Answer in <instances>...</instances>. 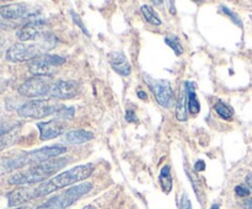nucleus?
I'll list each match as a JSON object with an SVG mask.
<instances>
[{
    "label": "nucleus",
    "instance_id": "nucleus-13",
    "mask_svg": "<svg viewBox=\"0 0 252 209\" xmlns=\"http://www.w3.org/2000/svg\"><path fill=\"white\" fill-rule=\"evenodd\" d=\"M0 16L6 20H17L30 16L29 6L24 4H9L0 6Z\"/></svg>",
    "mask_w": 252,
    "mask_h": 209
},
{
    "label": "nucleus",
    "instance_id": "nucleus-24",
    "mask_svg": "<svg viewBox=\"0 0 252 209\" xmlns=\"http://www.w3.org/2000/svg\"><path fill=\"white\" fill-rule=\"evenodd\" d=\"M70 15H71V17H73L74 22H75V24L79 26V29H80L81 31H83L84 33L86 34V36L90 37V32L88 31V29H86V27H85V25H84V22L81 21L80 16H79V15L76 14V12H74V11H70Z\"/></svg>",
    "mask_w": 252,
    "mask_h": 209
},
{
    "label": "nucleus",
    "instance_id": "nucleus-19",
    "mask_svg": "<svg viewBox=\"0 0 252 209\" xmlns=\"http://www.w3.org/2000/svg\"><path fill=\"white\" fill-rule=\"evenodd\" d=\"M165 43L176 53V56H181L185 52L184 46H182L181 41H180V38L176 34H166L165 36Z\"/></svg>",
    "mask_w": 252,
    "mask_h": 209
},
{
    "label": "nucleus",
    "instance_id": "nucleus-4",
    "mask_svg": "<svg viewBox=\"0 0 252 209\" xmlns=\"http://www.w3.org/2000/svg\"><path fill=\"white\" fill-rule=\"evenodd\" d=\"M56 36L47 33L43 38L34 43H16L6 51V59L12 63L31 61L33 59L46 56L57 46Z\"/></svg>",
    "mask_w": 252,
    "mask_h": 209
},
{
    "label": "nucleus",
    "instance_id": "nucleus-8",
    "mask_svg": "<svg viewBox=\"0 0 252 209\" xmlns=\"http://www.w3.org/2000/svg\"><path fill=\"white\" fill-rule=\"evenodd\" d=\"M144 80L147 83L148 88L154 95L155 100L161 107L170 108L174 105L175 92L172 90V86L170 81L164 79H154L148 74H144Z\"/></svg>",
    "mask_w": 252,
    "mask_h": 209
},
{
    "label": "nucleus",
    "instance_id": "nucleus-3",
    "mask_svg": "<svg viewBox=\"0 0 252 209\" xmlns=\"http://www.w3.org/2000/svg\"><path fill=\"white\" fill-rule=\"evenodd\" d=\"M66 164H68L66 157L48 160V161H44L42 164L34 165L31 169L26 170V171L17 172V174L12 175L7 179V182L10 184H15V186H25V184L31 186V184L42 183V182H46V179L51 177L52 175L63 169Z\"/></svg>",
    "mask_w": 252,
    "mask_h": 209
},
{
    "label": "nucleus",
    "instance_id": "nucleus-21",
    "mask_svg": "<svg viewBox=\"0 0 252 209\" xmlns=\"http://www.w3.org/2000/svg\"><path fill=\"white\" fill-rule=\"evenodd\" d=\"M16 137H17V128L15 127L14 129H11L10 132H7L6 134L2 135V137L0 138V150L6 149V148H9L10 145L14 144L15 140H16Z\"/></svg>",
    "mask_w": 252,
    "mask_h": 209
},
{
    "label": "nucleus",
    "instance_id": "nucleus-22",
    "mask_svg": "<svg viewBox=\"0 0 252 209\" xmlns=\"http://www.w3.org/2000/svg\"><path fill=\"white\" fill-rule=\"evenodd\" d=\"M74 115H75V108H74V107H66V106L62 105L56 116L58 117V119L68 120V119H73Z\"/></svg>",
    "mask_w": 252,
    "mask_h": 209
},
{
    "label": "nucleus",
    "instance_id": "nucleus-16",
    "mask_svg": "<svg viewBox=\"0 0 252 209\" xmlns=\"http://www.w3.org/2000/svg\"><path fill=\"white\" fill-rule=\"evenodd\" d=\"M187 107H189V105H187V92L184 89L180 93L179 100L176 101V110H175V116L181 122L187 120Z\"/></svg>",
    "mask_w": 252,
    "mask_h": 209
},
{
    "label": "nucleus",
    "instance_id": "nucleus-11",
    "mask_svg": "<svg viewBox=\"0 0 252 209\" xmlns=\"http://www.w3.org/2000/svg\"><path fill=\"white\" fill-rule=\"evenodd\" d=\"M41 140H51L64 134L68 124L61 119H52L48 122H39L37 124Z\"/></svg>",
    "mask_w": 252,
    "mask_h": 209
},
{
    "label": "nucleus",
    "instance_id": "nucleus-2",
    "mask_svg": "<svg viewBox=\"0 0 252 209\" xmlns=\"http://www.w3.org/2000/svg\"><path fill=\"white\" fill-rule=\"evenodd\" d=\"M66 148L58 144L41 148V149L33 150V151L21 152V154L14 155V156L5 157V159L0 160V174L14 171V170L21 169V167L27 166V165L42 164V162L48 161L53 157L64 154Z\"/></svg>",
    "mask_w": 252,
    "mask_h": 209
},
{
    "label": "nucleus",
    "instance_id": "nucleus-36",
    "mask_svg": "<svg viewBox=\"0 0 252 209\" xmlns=\"http://www.w3.org/2000/svg\"><path fill=\"white\" fill-rule=\"evenodd\" d=\"M15 209H27L26 207H19V208H15Z\"/></svg>",
    "mask_w": 252,
    "mask_h": 209
},
{
    "label": "nucleus",
    "instance_id": "nucleus-15",
    "mask_svg": "<svg viewBox=\"0 0 252 209\" xmlns=\"http://www.w3.org/2000/svg\"><path fill=\"white\" fill-rule=\"evenodd\" d=\"M185 90L187 92V105H189V111L192 115H198L199 111H201V105H199L198 97H197V93L194 91V85L189 81H186L184 84Z\"/></svg>",
    "mask_w": 252,
    "mask_h": 209
},
{
    "label": "nucleus",
    "instance_id": "nucleus-20",
    "mask_svg": "<svg viewBox=\"0 0 252 209\" xmlns=\"http://www.w3.org/2000/svg\"><path fill=\"white\" fill-rule=\"evenodd\" d=\"M214 108H216L219 117H221L223 119H231V118H233L234 116L233 107H230V106L226 105V103L221 102V101H218V102L214 105Z\"/></svg>",
    "mask_w": 252,
    "mask_h": 209
},
{
    "label": "nucleus",
    "instance_id": "nucleus-26",
    "mask_svg": "<svg viewBox=\"0 0 252 209\" xmlns=\"http://www.w3.org/2000/svg\"><path fill=\"white\" fill-rule=\"evenodd\" d=\"M15 127H16L15 124H9V123H0V138H1L2 135L6 134L7 132H10L11 129H14Z\"/></svg>",
    "mask_w": 252,
    "mask_h": 209
},
{
    "label": "nucleus",
    "instance_id": "nucleus-33",
    "mask_svg": "<svg viewBox=\"0 0 252 209\" xmlns=\"http://www.w3.org/2000/svg\"><path fill=\"white\" fill-rule=\"evenodd\" d=\"M138 97L142 98V100H147V95H145L144 91H139V92H138Z\"/></svg>",
    "mask_w": 252,
    "mask_h": 209
},
{
    "label": "nucleus",
    "instance_id": "nucleus-12",
    "mask_svg": "<svg viewBox=\"0 0 252 209\" xmlns=\"http://www.w3.org/2000/svg\"><path fill=\"white\" fill-rule=\"evenodd\" d=\"M108 61L113 70L120 74L121 76H128L132 73V66L128 61L127 57L122 52H111L108 54Z\"/></svg>",
    "mask_w": 252,
    "mask_h": 209
},
{
    "label": "nucleus",
    "instance_id": "nucleus-18",
    "mask_svg": "<svg viewBox=\"0 0 252 209\" xmlns=\"http://www.w3.org/2000/svg\"><path fill=\"white\" fill-rule=\"evenodd\" d=\"M140 11H142L143 16L147 20V22L154 25V26L161 25V20L159 19V16H158L157 12L154 11V9H153L152 6H149V5H143V6L140 7Z\"/></svg>",
    "mask_w": 252,
    "mask_h": 209
},
{
    "label": "nucleus",
    "instance_id": "nucleus-10",
    "mask_svg": "<svg viewBox=\"0 0 252 209\" xmlns=\"http://www.w3.org/2000/svg\"><path fill=\"white\" fill-rule=\"evenodd\" d=\"M80 92V84L75 80H58L54 81L52 86L51 97L59 100H70L76 97Z\"/></svg>",
    "mask_w": 252,
    "mask_h": 209
},
{
    "label": "nucleus",
    "instance_id": "nucleus-23",
    "mask_svg": "<svg viewBox=\"0 0 252 209\" xmlns=\"http://www.w3.org/2000/svg\"><path fill=\"white\" fill-rule=\"evenodd\" d=\"M220 10H221V11L224 12V14L226 15V16L230 17V19L233 20V21L235 22L236 25H239V26H240V27L243 26V22H241L240 17H239V16H238V14H235V12H234L233 10L229 9V7H228V6H225V5H221V6H220Z\"/></svg>",
    "mask_w": 252,
    "mask_h": 209
},
{
    "label": "nucleus",
    "instance_id": "nucleus-17",
    "mask_svg": "<svg viewBox=\"0 0 252 209\" xmlns=\"http://www.w3.org/2000/svg\"><path fill=\"white\" fill-rule=\"evenodd\" d=\"M159 182L160 184H161V188L165 193H169L172 189V176L169 165H165L161 169V171H160Z\"/></svg>",
    "mask_w": 252,
    "mask_h": 209
},
{
    "label": "nucleus",
    "instance_id": "nucleus-7",
    "mask_svg": "<svg viewBox=\"0 0 252 209\" xmlns=\"http://www.w3.org/2000/svg\"><path fill=\"white\" fill-rule=\"evenodd\" d=\"M65 61V57L58 56V54H46V56H42L30 61L29 71L33 76L51 78L54 71H56V69L63 65Z\"/></svg>",
    "mask_w": 252,
    "mask_h": 209
},
{
    "label": "nucleus",
    "instance_id": "nucleus-30",
    "mask_svg": "<svg viewBox=\"0 0 252 209\" xmlns=\"http://www.w3.org/2000/svg\"><path fill=\"white\" fill-rule=\"evenodd\" d=\"M241 206L244 207V209H252V198H246L241 202Z\"/></svg>",
    "mask_w": 252,
    "mask_h": 209
},
{
    "label": "nucleus",
    "instance_id": "nucleus-14",
    "mask_svg": "<svg viewBox=\"0 0 252 209\" xmlns=\"http://www.w3.org/2000/svg\"><path fill=\"white\" fill-rule=\"evenodd\" d=\"M94 133L88 132V130L84 129H75L70 130V132H66L64 135V139L69 144H83V143L90 142L94 139Z\"/></svg>",
    "mask_w": 252,
    "mask_h": 209
},
{
    "label": "nucleus",
    "instance_id": "nucleus-28",
    "mask_svg": "<svg viewBox=\"0 0 252 209\" xmlns=\"http://www.w3.org/2000/svg\"><path fill=\"white\" fill-rule=\"evenodd\" d=\"M126 119L128 120V122H137V117H135V113L133 110H128L127 112H126Z\"/></svg>",
    "mask_w": 252,
    "mask_h": 209
},
{
    "label": "nucleus",
    "instance_id": "nucleus-31",
    "mask_svg": "<svg viewBox=\"0 0 252 209\" xmlns=\"http://www.w3.org/2000/svg\"><path fill=\"white\" fill-rule=\"evenodd\" d=\"M246 183L249 184V187L252 189V172L251 174H249L248 176H246Z\"/></svg>",
    "mask_w": 252,
    "mask_h": 209
},
{
    "label": "nucleus",
    "instance_id": "nucleus-1",
    "mask_svg": "<svg viewBox=\"0 0 252 209\" xmlns=\"http://www.w3.org/2000/svg\"><path fill=\"white\" fill-rule=\"evenodd\" d=\"M95 170V166L93 164L79 165V166L71 167L68 171H64L62 174H58L57 176L52 177L48 181L42 182L38 186H31V197L32 199L39 198V197L47 196L57 189H62L64 187H68L70 184L78 183V182L84 181L91 176V174Z\"/></svg>",
    "mask_w": 252,
    "mask_h": 209
},
{
    "label": "nucleus",
    "instance_id": "nucleus-27",
    "mask_svg": "<svg viewBox=\"0 0 252 209\" xmlns=\"http://www.w3.org/2000/svg\"><path fill=\"white\" fill-rule=\"evenodd\" d=\"M180 209H192L191 201H189V196H187L186 193H185L184 196H182L181 203H180Z\"/></svg>",
    "mask_w": 252,
    "mask_h": 209
},
{
    "label": "nucleus",
    "instance_id": "nucleus-9",
    "mask_svg": "<svg viewBox=\"0 0 252 209\" xmlns=\"http://www.w3.org/2000/svg\"><path fill=\"white\" fill-rule=\"evenodd\" d=\"M53 79L46 76H32L27 79L19 88V93L25 97H42V96H51Z\"/></svg>",
    "mask_w": 252,
    "mask_h": 209
},
{
    "label": "nucleus",
    "instance_id": "nucleus-34",
    "mask_svg": "<svg viewBox=\"0 0 252 209\" xmlns=\"http://www.w3.org/2000/svg\"><path fill=\"white\" fill-rule=\"evenodd\" d=\"M212 209H219V206H218V204H217V206H216V204H214V206L212 207Z\"/></svg>",
    "mask_w": 252,
    "mask_h": 209
},
{
    "label": "nucleus",
    "instance_id": "nucleus-35",
    "mask_svg": "<svg viewBox=\"0 0 252 209\" xmlns=\"http://www.w3.org/2000/svg\"><path fill=\"white\" fill-rule=\"evenodd\" d=\"M83 209H94V208L91 206H88V207H85V208H83Z\"/></svg>",
    "mask_w": 252,
    "mask_h": 209
},
{
    "label": "nucleus",
    "instance_id": "nucleus-6",
    "mask_svg": "<svg viewBox=\"0 0 252 209\" xmlns=\"http://www.w3.org/2000/svg\"><path fill=\"white\" fill-rule=\"evenodd\" d=\"M62 105L54 102L52 100H36L29 101L19 107L17 113L24 118H32V119H41L47 116H56Z\"/></svg>",
    "mask_w": 252,
    "mask_h": 209
},
{
    "label": "nucleus",
    "instance_id": "nucleus-25",
    "mask_svg": "<svg viewBox=\"0 0 252 209\" xmlns=\"http://www.w3.org/2000/svg\"><path fill=\"white\" fill-rule=\"evenodd\" d=\"M235 193L240 197H246L250 194V189L245 184H239V186L235 187Z\"/></svg>",
    "mask_w": 252,
    "mask_h": 209
},
{
    "label": "nucleus",
    "instance_id": "nucleus-5",
    "mask_svg": "<svg viewBox=\"0 0 252 209\" xmlns=\"http://www.w3.org/2000/svg\"><path fill=\"white\" fill-rule=\"evenodd\" d=\"M91 189H93V183L91 182L79 183L76 186L65 189V191L57 194V196L52 197L48 201L44 202L43 204L37 207L36 209H66L68 207L73 206L75 202H78L81 197L89 193Z\"/></svg>",
    "mask_w": 252,
    "mask_h": 209
},
{
    "label": "nucleus",
    "instance_id": "nucleus-32",
    "mask_svg": "<svg viewBox=\"0 0 252 209\" xmlns=\"http://www.w3.org/2000/svg\"><path fill=\"white\" fill-rule=\"evenodd\" d=\"M5 88H6V83L4 80H0V93L5 90Z\"/></svg>",
    "mask_w": 252,
    "mask_h": 209
},
{
    "label": "nucleus",
    "instance_id": "nucleus-37",
    "mask_svg": "<svg viewBox=\"0 0 252 209\" xmlns=\"http://www.w3.org/2000/svg\"><path fill=\"white\" fill-rule=\"evenodd\" d=\"M1 44H2V41H1V39H0V47H1Z\"/></svg>",
    "mask_w": 252,
    "mask_h": 209
},
{
    "label": "nucleus",
    "instance_id": "nucleus-29",
    "mask_svg": "<svg viewBox=\"0 0 252 209\" xmlns=\"http://www.w3.org/2000/svg\"><path fill=\"white\" fill-rule=\"evenodd\" d=\"M206 169V164H204L203 160H198V161L196 162V165H194V170H196L197 172H201L203 171V170Z\"/></svg>",
    "mask_w": 252,
    "mask_h": 209
}]
</instances>
